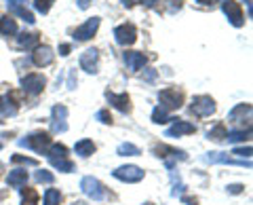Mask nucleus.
Wrapping results in <instances>:
<instances>
[{"instance_id": "1", "label": "nucleus", "mask_w": 253, "mask_h": 205, "mask_svg": "<svg viewBox=\"0 0 253 205\" xmlns=\"http://www.w3.org/2000/svg\"><path fill=\"white\" fill-rule=\"evenodd\" d=\"M19 146L30 148V151H34V153L46 154V151H49V146H51V136L46 131H36V133H32V136L19 140Z\"/></svg>"}, {"instance_id": "2", "label": "nucleus", "mask_w": 253, "mask_h": 205, "mask_svg": "<svg viewBox=\"0 0 253 205\" xmlns=\"http://www.w3.org/2000/svg\"><path fill=\"white\" fill-rule=\"evenodd\" d=\"M81 191L89 197V199H93V201L108 199V191L104 188V184H101L97 178H93V176H84L81 180Z\"/></svg>"}, {"instance_id": "3", "label": "nucleus", "mask_w": 253, "mask_h": 205, "mask_svg": "<svg viewBox=\"0 0 253 205\" xmlns=\"http://www.w3.org/2000/svg\"><path fill=\"white\" fill-rule=\"evenodd\" d=\"M158 102H161V108H165L169 112V110L181 108L184 96H181V91H177V89H163V91H158Z\"/></svg>"}, {"instance_id": "4", "label": "nucleus", "mask_w": 253, "mask_h": 205, "mask_svg": "<svg viewBox=\"0 0 253 205\" xmlns=\"http://www.w3.org/2000/svg\"><path fill=\"white\" fill-rule=\"evenodd\" d=\"M112 176L121 182H126V184H135V182H141L144 180V169L135 167V165H123L118 167L116 171H112Z\"/></svg>"}, {"instance_id": "5", "label": "nucleus", "mask_w": 253, "mask_h": 205, "mask_svg": "<svg viewBox=\"0 0 253 205\" xmlns=\"http://www.w3.org/2000/svg\"><path fill=\"white\" fill-rule=\"evenodd\" d=\"M190 112L196 114V116H211L213 112H215V102H213V98L209 96H196L192 100V106H190Z\"/></svg>"}, {"instance_id": "6", "label": "nucleus", "mask_w": 253, "mask_h": 205, "mask_svg": "<svg viewBox=\"0 0 253 205\" xmlns=\"http://www.w3.org/2000/svg\"><path fill=\"white\" fill-rule=\"evenodd\" d=\"M154 154L167 161V167H173V161H186V159H188V154H186L184 151H177V148H171V146H167V144L154 146Z\"/></svg>"}, {"instance_id": "7", "label": "nucleus", "mask_w": 253, "mask_h": 205, "mask_svg": "<svg viewBox=\"0 0 253 205\" xmlns=\"http://www.w3.org/2000/svg\"><path fill=\"white\" fill-rule=\"evenodd\" d=\"M99 23H101V19L99 17H91V19H86L83 26H78L76 30H74V38L78 43H84V41H91V38L95 36V32L99 30Z\"/></svg>"}, {"instance_id": "8", "label": "nucleus", "mask_w": 253, "mask_h": 205, "mask_svg": "<svg viewBox=\"0 0 253 205\" xmlns=\"http://www.w3.org/2000/svg\"><path fill=\"white\" fill-rule=\"evenodd\" d=\"M114 38H116V43L118 45H123V47H129L137 41V30L133 23H123V26H116L114 28Z\"/></svg>"}, {"instance_id": "9", "label": "nucleus", "mask_w": 253, "mask_h": 205, "mask_svg": "<svg viewBox=\"0 0 253 205\" xmlns=\"http://www.w3.org/2000/svg\"><path fill=\"white\" fill-rule=\"evenodd\" d=\"M66 119H68V108L63 104L53 106V110H51V129L55 133H66L68 131Z\"/></svg>"}, {"instance_id": "10", "label": "nucleus", "mask_w": 253, "mask_h": 205, "mask_svg": "<svg viewBox=\"0 0 253 205\" xmlns=\"http://www.w3.org/2000/svg\"><path fill=\"white\" fill-rule=\"evenodd\" d=\"M44 76L42 74H26L21 78V89L28 93V96H38V93H42L44 89Z\"/></svg>"}, {"instance_id": "11", "label": "nucleus", "mask_w": 253, "mask_h": 205, "mask_svg": "<svg viewBox=\"0 0 253 205\" xmlns=\"http://www.w3.org/2000/svg\"><path fill=\"white\" fill-rule=\"evenodd\" d=\"M221 11L228 17V21L232 23L234 28H241L245 23V15H243V9L239 2H234V0H226L224 4H221Z\"/></svg>"}, {"instance_id": "12", "label": "nucleus", "mask_w": 253, "mask_h": 205, "mask_svg": "<svg viewBox=\"0 0 253 205\" xmlns=\"http://www.w3.org/2000/svg\"><path fill=\"white\" fill-rule=\"evenodd\" d=\"M205 161L207 163H221V165H239V167H251L249 159H234V156H228V153H207L205 154Z\"/></svg>"}, {"instance_id": "13", "label": "nucleus", "mask_w": 253, "mask_h": 205, "mask_svg": "<svg viewBox=\"0 0 253 205\" xmlns=\"http://www.w3.org/2000/svg\"><path fill=\"white\" fill-rule=\"evenodd\" d=\"M53 59H55V53H53L51 47H41L38 45L34 49V53H32V61H34V66H38V68L51 66Z\"/></svg>"}, {"instance_id": "14", "label": "nucleus", "mask_w": 253, "mask_h": 205, "mask_svg": "<svg viewBox=\"0 0 253 205\" xmlns=\"http://www.w3.org/2000/svg\"><path fill=\"white\" fill-rule=\"evenodd\" d=\"M81 68L84 72L89 74H95L99 68V51L97 49H86L83 55H81Z\"/></svg>"}, {"instance_id": "15", "label": "nucleus", "mask_w": 253, "mask_h": 205, "mask_svg": "<svg viewBox=\"0 0 253 205\" xmlns=\"http://www.w3.org/2000/svg\"><path fill=\"white\" fill-rule=\"evenodd\" d=\"M106 100L112 104L116 110H121V112H131V98L126 96V93H114V91H106Z\"/></svg>"}, {"instance_id": "16", "label": "nucleus", "mask_w": 253, "mask_h": 205, "mask_svg": "<svg viewBox=\"0 0 253 205\" xmlns=\"http://www.w3.org/2000/svg\"><path fill=\"white\" fill-rule=\"evenodd\" d=\"M6 4H9V13L17 15V17H21L26 23H34V21H36V19H34V13L28 9L23 0H9Z\"/></svg>"}, {"instance_id": "17", "label": "nucleus", "mask_w": 253, "mask_h": 205, "mask_svg": "<svg viewBox=\"0 0 253 205\" xmlns=\"http://www.w3.org/2000/svg\"><path fill=\"white\" fill-rule=\"evenodd\" d=\"M175 123H173V127H169L167 131H165V136L167 138H181V136H190V133H194L196 127L192 123L188 121H179V119H173Z\"/></svg>"}, {"instance_id": "18", "label": "nucleus", "mask_w": 253, "mask_h": 205, "mask_svg": "<svg viewBox=\"0 0 253 205\" xmlns=\"http://www.w3.org/2000/svg\"><path fill=\"white\" fill-rule=\"evenodd\" d=\"M228 121L234 125H241L243 121H251V104H236L228 112Z\"/></svg>"}, {"instance_id": "19", "label": "nucleus", "mask_w": 253, "mask_h": 205, "mask_svg": "<svg viewBox=\"0 0 253 205\" xmlns=\"http://www.w3.org/2000/svg\"><path fill=\"white\" fill-rule=\"evenodd\" d=\"M125 64L129 70H141L146 66V55L139 51H126L125 53Z\"/></svg>"}, {"instance_id": "20", "label": "nucleus", "mask_w": 253, "mask_h": 205, "mask_svg": "<svg viewBox=\"0 0 253 205\" xmlns=\"http://www.w3.org/2000/svg\"><path fill=\"white\" fill-rule=\"evenodd\" d=\"M17 110H19L17 102H15L11 96H2V98H0V114H2V116H15V114H17Z\"/></svg>"}, {"instance_id": "21", "label": "nucleus", "mask_w": 253, "mask_h": 205, "mask_svg": "<svg viewBox=\"0 0 253 205\" xmlns=\"http://www.w3.org/2000/svg\"><path fill=\"white\" fill-rule=\"evenodd\" d=\"M6 182H9V186H13V188L26 186V182H28V171L26 169H13L9 173V178H6Z\"/></svg>"}, {"instance_id": "22", "label": "nucleus", "mask_w": 253, "mask_h": 205, "mask_svg": "<svg viewBox=\"0 0 253 205\" xmlns=\"http://www.w3.org/2000/svg\"><path fill=\"white\" fill-rule=\"evenodd\" d=\"M38 43H41V36H38L36 32H30V34H19L17 36V45L21 47V49H36Z\"/></svg>"}, {"instance_id": "23", "label": "nucleus", "mask_w": 253, "mask_h": 205, "mask_svg": "<svg viewBox=\"0 0 253 205\" xmlns=\"http://www.w3.org/2000/svg\"><path fill=\"white\" fill-rule=\"evenodd\" d=\"M13 34H17V23H15V19H11L9 15L0 17V36H13Z\"/></svg>"}, {"instance_id": "24", "label": "nucleus", "mask_w": 253, "mask_h": 205, "mask_svg": "<svg viewBox=\"0 0 253 205\" xmlns=\"http://www.w3.org/2000/svg\"><path fill=\"white\" fill-rule=\"evenodd\" d=\"M74 153L81 154V156H91L95 153V144L91 140H78L76 146H74Z\"/></svg>"}, {"instance_id": "25", "label": "nucleus", "mask_w": 253, "mask_h": 205, "mask_svg": "<svg viewBox=\"0 0 253 205\" xmlns=\"http://www.w3.org/2000/svg\"><path fill=\"white\" fill-rule=\"evenodd\" d=\"M116 154L118 156H139L141 151L135 144H131V142H123V144L116 148Z\"/></svg>"}, {"instance_id": "26", "label": "nucleus", "mask_w": 253, "mask_h": 205, "mask_svg": "<svg viewBox=\"0 0 253 205\" xmlns=\"http://www.w3.org/2000/svg\"><path fill=\"white\" fill-rule=\"evenodd\" d=\"M251 138V127H247V129H236V131H228L226 133V140L228 142H245V140H249Z\"/></svg>"}, {"instance_id": "27", "label": "nucleus", "mask_w": 253, "mask_h": 205, "mask_svg": "<svg viewBox=\"0 0 253 205\" xmlns=\"http://www.w3.org/2000/svg\"><path fill=\"white\" fill-rule=\"evenodd\" d=\"M68 156V148L63 144H51L46 151V159H66Z\"/></svg>"}, {"instance_id": "28", "label": "nucleus", "mask_w": 253, "mask_h": 205, "mask_svg": "<svg viewBox=\"0 0 253 205\" xmlns=\"http://www.w3.org/2000/svg\"><path fill=\"white\" fill-rule=\"evenodd\" d=\"M226 133H228L226 125L224 123H217V125H213V129L207 131V138L209 140H215V142H221V140H226Z\"/></svg>"}, {"instance_id": "29", "label": "nucleus", "mask_w": 253, "mask_h": 205, "mask_svg": "<svg viewBox=\"0 0 253 205\" xmlns=\"http://www.w3.org/2000/svg\"><path fill=\"white\" fill-rule=\"evenodd\" d=\"M59 201H61V193L57 191V188H46L42 205H59Z\"/></svg>"}, {"instance_id": "30", "label": "nucleus", "mask_w": 253, "mask_h": 205, "mask_svg": "<svg viewBox=\"0 0 253 205\" xmlns=\"http://www.w3.org/2000/svg\"><path fill=\"white\" fill-rule=\"evenodd\" d=\"M49 163L53 165L55 169H59V171H66V173H70V171H74V163L68 159H49Z\"/></svg>"}, {"instance_id": "31", "label": "nucleus", "mask_w": 253, "mask_h": 205, "mask_svg": "<svg viewBox=\"0 0 253 205\" xmlns=\"http://www.w3.org/2000/svg\"><path fill=\"white\" fill-rule=\"evenodd\" d=\"M169 121H173V119H169V112L165 108H161V106H156L154 110H152V123H156V125H163V123H169Z\"/></svg>"}, {"instance_id": "32", "label": "nucleus", "mask_w": 253, "mask_h": 205, "mask_svg": "<svg viewBox=\"0 0 253 205\" xmlns=\"http://www.w3.org/2000/svg\"><path fill=\"white\" fill-rule=\"evenodd\" d=\"M21 205H38V193L34 188L21 191Z\"/></svg>"}, {"instance_id": "33", "label": "nucleus", "mask_w": 253, "mask_h": 205, "mask_svg": "<svg viewBox=\"0 0 253 205\" xmlns=\"http://www.w3.org/2000/svg\"><path fill=\"white\" fill-rule=\"evenodd\" d=\"M36 182H41V184H53L55 182V176L51 171H46V169H41V171H36Z\"/></svg>"}, {"instance_id": "34", "label": "nucleus", "mask_w": 253, "mask_h": 205, "mask_svg": "<svg viewBox=\"0 0 253 205\" xmlns=\"http://www.w3.org/2000/svg\"><path fill=\"white\" fill-rule=\"evenodd\" d=\"M11 161H13L15 165H30V167H36V165H38L36 159H30V156H23V154H13Z\"/></svg>"}, {"instance_id": "35", "label": "nucleus", "mask_w": 253, "mask_h": 205, "mask_svg": "<svg viewBox=\"0 0 253 205\" xmlns=\"http://www.w3.org/2000/svg\"><path fill=\"white\" fill-rule=\"evenodd\" d=\"M53 2L55 0H34V9L38 11V13H42V15H46L51 11V6H53Z\"/></svg>"}, {"instance_id": "36", "label": "nucleus", "mask_w": 253, "mask_h": 205, "mask_svg": "<svg viewBox=\"0 0 253 205\" xmlns=\"http://www.w3.org/2000/svg\"><path fill=\"white\" fill-rule=\"evenodd\" d=\"M171 180H173V197H181L184 195V184H181L179 176H175V171H171Z\"/></svg>"}, {"instance_id": "37", "label": "nucleus", "mask_w": 253, "mask_h": 205, "mask_svg": "<svg viewBox=\"0 0 253 205\" xmlns=\"http://www.w3.org/2000/svg\"><path fill=\"white\" fill-rule=\"evenodd\" d=\"M95 119L104 125H112V116H110L108 110H97V114H95Z\"/></svg>"}, {"instance_id": "38", "label": "nucleus", "mask_w": 253, "mask_h": 205, "mask_svg": "<svg viewBox=\"0 0 253 205\" xmlns=\"http://www.w3.org/2000/svg\"><path fill=\"white\" fill-rule=\"evenodd\" d=\"M232 154L241 156V159H249V156H251V146H245V148H234Z\"/></svg>"}, {"instance_id": "39", "label": "nucleus", "mask_w": 253, "mask_h": 205, "mask_svg": "<svg viewBox=\"0 0 253 205\" xmlns=\"http://www.w3.org/2000/svg\"><path fill=\"white\" fill-rule=\"evenodd\" d=\"M243 184H230V186H228V193H230V195H239V193H243Z\"/></svg>"}, {"instance_id": "40", "label": "nucleus", "mask_w": 253, "mask_h": 205, "mask_svg": "<svg viewBox=\"0 0 253 205\" xmlns=\"http://www.w3.org/2000/svg\"><path fill=\"white\" fill-rule=\"evenodd\" d=\"M68 89H76V78H74V70H70V78H68Z\"/></svg>"}, {"instance_id": "41", "label": "nucleus", "mask_w": 253, "mask_h": 205, "mask_svg": "<svg viewBox=\"0 0 253 205\" xmlns=\"http://www.w3.org/2000/svg\"><path fill=\"white\" fill-rule=\"evenodd\" d=\"M76 2H78V9L86 11V9H89V6H91V2H93V0H76Z\"/></svg>"}, {"instance_id": "42", "label": "nucleus", "mask_w": 253, "mask_h": 205, "mask_svg": "<svg viewBox=\"0 0 253 205\" xmlns=\"http://www.w3.org/2000/svg\"><path fill=\"white\" fill-rule=\"evenodd\" d=\"M154 76H156V70H152V68H150L148 72H146V78H148V81H154Z\"/></svg>"}, {"instance_id": "43", "label": "nucleus", "mask_w": 253, "mask_h": 205, "mask_svg": "<svg viewBox=\"0 0 253 205\" xmlns=\"http://www.w3.org/2000/svg\"><path fill=\"white\" fill-rule=\"evenodd\" d=\"M59 53H61V55H68V53H70V45H61V47H59Z\"/></svg>"}, {"instance_id": "44", "label": "nucleus", "mask_w": 253, "mask_h": 205, "mask_svg": "<svg viewBox=\"0 0 253 205\" xmlns=\"http://www.w3.org/2000/svg\"><path fill=\"white\" fill-rule=\"evenodd\" d=\"M196 2H199V4H215V0H196Z\"/></svg>"}, {"instance_id": "45", "label": "nucleus", "mask_w": 253, "mask_h": 205, "mask_svg": "<svg viewBox=\"0 0 253 205\" xmlns=\"http://www.w3.org/2000/svg\"><path fill=\"white\" fill-rule=\"evenodd\" d=\"M139 2H141V4H146V6H152L156 0H139Z\"/></svg>"}, {"instance_id": "46", "label": "nucleus", "mask_w": 253, "mask_h": 205, "mask_svg": "<svg viewBox=\"0 0 253 205\" xmlns=\"http://www.w3.org/2000/svg\"><path fill=\"white\" fill-rule=\"evenodd\" d=\"M188 205H196V199H184Z\"/></svg>"}, {"instance_id": "47", "label": "nucleus", "mask_w": 253, "mask_h": 205, "mask_svg": "<svg viewBox=\"0 0 253 205\" xmlns=\"http://www.w3.org/2000/svg\"><path fill=\"white\" fill-rule=\"evenodd\" d=\"M0 148H2V144H0Z\"/></svg>"}]
</instances>
